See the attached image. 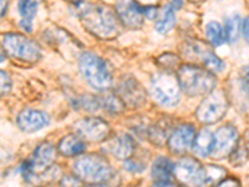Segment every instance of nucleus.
Returning a JSON list of instances; mask_svg holds the SVG:
<instances>
[{
	"instance_id": "1",
	"label": "nucleus",
	"mask_w": 249,
	"mask_h": 187,
	"mask_svg": "<svg viewBox=\"0 0 249 187\" xmlns=\"http://www.w3.org/2000/svg\"><path fill=\"white\" fill-rule=\"evenodd\" d=\"M80 17L86 29L99 37L108 39L119 30L116 15L108 6L81 4Z\"/></svg>"
},
{
	"instance_id": "2",
	"label": "nucleus",
	"mask_w": 249,
	"mask_h": 187,
	"mask_svg": "<svg viewBox=\"0 0 249 187\" xmlns=\"http://www.w3.org/2000/svg\"><path fill=\"white\" fill-rule=\"evenodd\" d=\"M72 170L77 179L89 184H99L112 177V168L101 155L90 153L75 160Z\"/></svg>"
},
{
	"instance_id": "3",
	"label": "nucleus",
	"mask_w": 249,
	"mask_h": 187,
	"mask_svg": "<svg viewBox=\"0 0 249 187\" xmlns=\"http://www.w3.org/2000/svg\"><path fill=\"white\" fill-rule=\"evenodd\" d=\"M177 79L182 90L190 96L211 94L215 86L214 75L195 65L182 66L178 70Z\"/></svg>"
},
{
	"instance_id": "4",
	"label": "nucleus",
	"mask_w": 249,
	"mask_h": 187,
	"mask_svg": "<svg viewBox=\"0 0 249 187\" xmlns=\"http://www.w3.org/2000/svg\"><path fill=\"white\" fill-rule=\"evenodd\" d=\"M80 73L89 85L96 90H106L112 84L106 62L92 53H84L79 61Z\"/></svg>"
},
{
	"instance_id": "5",
	"label": "nucleus",
	"mask_w": 249,
	"mask_h": 187,
	"mask_svg": "<svg viewBox=\"0 0 249 187\" xmlns=\"http://www.w3.org/2000/svg\"><path fill=\"white\" fill-rule=\"evenodd\" d=\"M151 94L160 105L173 108L181 100V86L178 79L167 73L155 74L151 80Z\"/></svg>"
},
{
	"instance_id": "6",
	"label": "nucleus",
	"mask_w": 249,
	"mask_h": 187,
	"mask_svg": "<svg viewBox=\"0 0 249 187\" xmlns=\"http://www.w3.org/2000/svg\"><path fill=\"white\" fill-rule=\"evenodd\" d=\"M173 175L179 182L188 187H204L211 181L208 168H204L192 157H183L175 164Z\"/></svg>"
},
{
	"instance_id": "7",
	"label": "nucleus",
	"mask_w": 249,
	"mask_h": 187,
	"mask_svg": "<svg viewBox=\"0 0 249 187\" xmlns=\"http://www.w3.org/2000/svg\"><path fill=\"white\" fill-rule=\"evenodd\" d=\"M3 48L10 56L34 62L40 57V48L35 41L20 34H6L3 39Z\"/></svg>"
},
{
	"instance_id": "8",
	"label": "nucleus",
	"mask_w": 249,
	"mask_h": 187,
	"mask_svg": "<svg viewBox=\"0 0 249 187\" xmlns=\"http://www.w3.org/2000/svg\"><path fill=\"white\" fill-rule=\"evenodd\" d=\"M55 161V149L49 142L39 145L35 149L31 159L26 160L21 165V173L26 181L34 177V176L43 173L48 168H51V164Z\"/></svg>"
},
{
	"instance_id": "9",
	"label": "nucleus",
	"mask_w": 249,
	"mask_h": 187,
	"mask_svg": "<svg viewBox=\"0 0 249 187\" xmlns=\"http://www.w3.org/2000/svg\"><path fill=\"white\" fill-rule=\"evenodd\" d=\"M227 109H228V102L223 93L212 91L199 104L196 115H197V119L203 124H213L224 116Z\"/></svg>"
},
{
	"instance_id": "10",
	"label": "nucleus",
	"mask_w": 249,
	"mask_h": 187,
	"mask_svg": "<svg viewBox=\"0 0 249 187\" xmlns=\"http://www.w3.org/2000/svg\"><path fill=\"white\" fill-rule=\"evenodd\" d=\"M238 142V132L232 125H224L213 133V145L211 156L215 160H221L235 150Z\"/></svg>"
},
{
	"instance_id": "11",
	"label": "nucleus",
	"mask_w": 249,
	"mask_h": 187,
	"mask_svg": "<svg viewBox=\"0 0 249 187\" xmlns=\"http://www.w3.org/2000/svg\"><path fill=\"white\" fill-rule=\"evenodd\" d=\"M183 53L188 59L201 60L207 69L213 73H219L224 69V62L210 48H207L203 43L197 40H190L183 43Z\"/></svg>"
},
{
	"instance_id": "12",
	"label": "nucleus",
	"mask_w": 249,
	"mask_h": 187,
	"mask_svg": "<svg viewBox=\"0 0 249 187\" xmlns=\"http://www.w3.org/2000/svg\"><path fill=\"white\" fill-rule=\"evenodd\" d=\"M74 130L81 139L91 142L106 139L110 132L107 122L99 117H85L77 120L74 124Z\"/></svg>"
},
{
	"instance_id": "13",
	"label": "nucleus",
	"mask_w": 249,
	"mask_h": 187,
	"mask_svg": "<svg viewBox=\"0 0 249 187\" xmlns=\"http://www.w3.org/2000/svg\"><path fill=\"white\" fill-rule=\"evenodd\" d=\"M116 12L122 23L127 28L139 29L143 23V6L135 0H117Z\"/></svg>"
},
{
	"instance_id": "14",
	"label": "nucleus",
	"mask_w": 249,
	"mask_h": 187,
	"mask_svg": "<svg viewBox=\"0 0 249 187\" xmlns=\"http://www.w3.org/2000/svg\"><path fill=\"white\" fill-rule=\"evenodd\" d=\"M196 129L190 124H183L175 129L168 139V148L173 153H184L193 145Z\"/></svg>"
},
{
	"instance_id": "15",
	"label": "nucleus",
	"mask_w": 249,
	"mask_h": 187,
	"mask_svg": "<svg viewBox=\"0 0 249 187\" xmlns=\"http://www.w3.org/2000/svg\"><path fill=\"white\" fill-rule=\"evenodd\" d=\"M49 124V116L45 112L33 109H26L18 116V126L24 132H35Z\"/></svg>"
},
{
	"instance_id": "16",
	"label": "nucleus",
	"mask_w": 249,
	"mask_h": 187,
	"mask_svg": "<svg viewBox=\"0 0 249 187\" xmlns=\"http://www.w3.org/2000/svg\"><path fill=\"white\" fill-rule=\"evenodd\" d=\"M119 94L122 101L130 106H140L146 101L143 89L133 79H126L124 82H120Z\"/></svg>"
},
{
	"instance_id": "17",
	"label": "nucleus",
	"mask_w": 249,
	"mask_h": 187,
	"mask_svg": "<svg viewBox=\"0 0 249 187\" xmlns=\"http://www.w3.org/2000/svg\"><path fill=\"white\" fill-rule=\"evenodd\" d=\"M107 149L113 157L119 160H126L132 155L133 141L128 135H119L108 142Z\"/></svg>"
},
{
	"instance_id": "18",
	"label": "nucleus",
	"mask_w": 249,
	"mask_h": 187,
	"mask_svg": "<svg viewBox=\"0 0 249 187\" xmlns=\"http://www.w3.org/2000/svg\"><path fill=\"white\" fill-rule=\"evenodd\" d=\"M57 149L64 156H79L86 150L85 140L81 139L76 133H70L60 140Z\"/></svg>"
},
{
	"instance_id": "19",
	"label": "nucleus",
	"mask_w": 249,
	"mask_h": 187,
	"mask_svg": "<svg viewBox=\"0 0 249 187\" xmlns=\"http://www.w3.org/2000/svg\"><path fill=\"white\" fill-rule=\"evenodd\" d=\"M213 132L210 129H202L199 133L196 135L193 141V151L199 157H207L212 151Z\"/></svg>"
},
{
	"instance_id": "20",
	"label": "nucleus",
	"mask_w": 249,
	"mask_h": 187,
	"mask_svg": "<svg viewBox=\"0 0 249 187\" xmlns=\"http://www.w3.org/2000/svg\"><path fill=\"white\" fill-rule=\"evenodd\" d=\"M173 170H175V164L171 161L167 157H159L153 162L152 166V179L156 180L157 182L168 181L171 176L173 175Z\"/></svg>"
},
{
	"instance_id": "21",
	"label": "nucleus",
	"mask_w": 249,
	"mask_h": 187,
	"mask_svg": "<svg viewBox=\"0 0 249 187\" xmlns=\"http://www.w3.org/2000/svg\"><path fill=\"white\" fill-rule=\"evenodd\" d=\"M176 24V14L175 8L171 4H166L162 10L161 18L157 20L156 23V30L159 31L160 34H166L167 31L175 26Z\"/></svg>"
},
{
	"instance_id": "22",
	"label": "nucleus",
	"mask_w": 249,
	"mask_h": 187,
	"mask_svg": "<svg viewBox=\"0 0 249 187\" xmlns=\"http://www.w3.org/2000/svg\"><path fill=\"white\" fill-rule=\"evenodd\" d=\"M242 29V21L239 15H233L231 18H226L224 20V39L227 43H233L239 37Z\"/></svg>"
},
{
	"instance_id": "23",
	"label": "nucleus",
	"mask_w": 249,
	"mask_h": 187,
	"mask_svg": "<svg viewBox=\"0 0 249 187\" xmlns=\"http://www.w3.org/2000/svg\"><path fill=\"white\" fill-rule=\"evenodd\" d=\"M206 37L208 39V41L211 43V45L218 48L221 46L222 44L226 41L224 39V31L223 28L219 23L217 21H211V23L207 24L206 26Z\"/></svg>"
},
{
	"instance_id": "24",
	"label": "nucleus",
	"mask_w": 249,
	"mask_h": 187,
	"mask_svg": "<svg viewBox=\"0 0 249 187\" xmlns=\"http://www.w3.org/2000/svg\"><path fill=\"white\" fill-rule=\"evenodd\" d=\"M100 106L111 113H117L122 110V101L115 95H106L99 97Z\"/></svg>"
},
{
	"instance_id": "25",
	"label": "nucleus",
	"mask_w": 249,
	"mask_h": 187,
	"mask_svg": "<svg viewBox=\"0 0 249 187\" xmlns=\"http://www.w3.org/2000/svg\"><path fill=\"white\" fill-rule=\"evenodd\" d=\"M18 9L23 19L33 20L37 12V3L35 0H19Z\"/></svg>"
},
{
	"instance_id": "26",
	"label": "nucleus",
	"mask_w": 249,
	"mask_h": 187,
	"mask_svg": "<svg viewBox=\"0 0 249 187\" xmlns=\"http://www.w3.org/2000/svg\"><path fill=\"white\" fill-rule=\"evenodd\" d=\"M81 105L82 108L88 111H96L97 109H100V101L99 97L95 96H84L81 99Z\"/></svg>"
},
{
	"instance_id": "27",
	"label": "nucleus",
	"mask_w": 249,
	"mask_h": 187,
	"mask_svg": "<svg viewBox=\"0 0 249 187\" xmlns=\"http://www.w3.org/2000/svg\"><path fill=\"white\" fill-rule=\"evenodd\" d=\"M124 168H126V170L130 171V172L137 173V172H142V171L144 170V166L136 161H126L124 164Z\"/></svg>"
},
{
	"instance_id": "28",
	"label": "nucleus",
	"mask_w": 249,
	"mask_h": 187,
	"mask_svg": "<svg viewBox=\"0 0 249 187\" xmlns=\"http://www.w3.org/2000/svg\"><path fill=\"white\" fill-rule=\"evenodd\" d=\"M10 88H12V80L9 79L5 71H1V94L3 95L8 94Z\"/></svg>"
},
{
	"instance_id": "29",
	"label": "nucleus",
	"mask_w": 249,
	"mask_h": 187,
	"mask_svg": "<svg viewBox=\"0 0 249 187\" xmlns=\"http://www.w3.org/2000/svg\"><path fill=\"white\" fill-rule=\"evenodd\" d=\"M61 187H80L79 180L72 176H65L61 181Z\"/></svg>"
},
{
	"instance_id": "30",
	"label": "nucleus",
	"mask_w": 249,
	"mask_h": 187,
	"mask_svg": "<svg viewBox=\"0 0 249 187\" xmlns=\"http://www.w3.org/2000/svg\"><path fill=\"white\" fill-rule=\"evenodd\" d=\"M143 14L147 19H156L157 18V8L156 6H146V8H143Z\"/></svg>"
},
{
	"instance_id": "31",
	"label": "nucleus",
	"mask_w": 249,
	"mask_h": 187,
	"mask_svg": "<svg viewBox=\"0 0 249 187\" xmlns=\"http://www.w3.org/2000/svg\"><path fill=\"white\" fill-rule=\"evenodd\" d=\"M242 33H243V37L246 39V41L249 44V17H247L242 21Z\"/></svg>"
},
{
	"instance_id": "32",
	"label": "nucleus",
	"mask_w": 249,
	"mask_h": 187,
	"mask_svg": "<svg viewBox=\"0 0 249 187\" xmlns=\"http://www.w3.org/2000/svg\"><path fill=\"white\" fill-rule=\"evenodd\" d=\"M19 26L23 29L25 33H31V31H33V24H31V20L21 19V20H20Z\"/></svg>"
},
{
	"instance_id": "33",
	"label": "nucleus",
	"mask_w": 249,
	"mask_h": 187,
	"mask_svg": "<svg viewBox=\"0 0 249 187\" xmlns=\"http://www.w3.org/2000/svg\"><path fill=\"white\" fill-rule=\"evenodd\" d=\"M214 187H239V184H238V181H235V180L228 179V180H224V181L219 182V184Z\"/></svg>"
},
{
	"instance_id": "34",
	"label": "nucleus",
	"mask_w": 249,
	"mask_h": 187,
	"mask_svg": "<svg viewBox=\"0 0 249 187\" xmlns=\"http://www.w3.org/2000/svg\"><path fill=\"white\" fill-rule=\"evenodd\" d=\"M151 187H181V186H177L175 184H170L167 181H163V182H156L155 185H152Z\"/></svg>"
},
{
	"instance_id": "35",
	"label": "nucleus",
	"mask_w": 249,
	"mask_h": 187,
	"mask_svg": "<svg viewBox=\"0 0 249 187\" xmlns=\"http://www.w3.org/2000/svg\"><path fill=\"white\" fill-rule=\"evenodd\" d=\"M243 77H244V82H246V86L249 91V68H246L243 70Z\"/></svg>"
},
{
	"instance_id": "36",
	"label": "nucleus",
	"mask_w": 249,
	"mask_h": 187,
	"mask_svg": "<svg viewBox=\"0 0 249 187\" xmlns=\"http://www.w3.org/2000/svg\"><path fill=\"white\" fill-rule=\"evenodd\" d=\"M183 5V0H172V6L175 9H181Z\"/></svg>"
},
{
	"instance_id": "37",
	"label": "nucleus",
	"mask_w": 249,
	"mask_h": 187,
	"mask_svg": "<svg viewBox=\"0 0 249 187\" xmlns=\"http://www.w3.org/2000/svg\"><path fill=\"white\" fill-rule=\"evenodd\" d=\"M6 8H8V0H1V17L5 15Z\"/></svg>"
},
{
	"instance_id": "38",
	"label": "nucleus",
	"mask_w": 249,
	"mask_h": 187,
	"mask_svg": "<svg viewBox=\"0 0 249 187\" xmlns=\"http://www.w3.org/2000/svg\"><path fill=\"white\" fill-rule=\"evenodd\" d=\"M85 187H110V186L105 184H93L91 185V186H85Z\"/></svg>"
},
{
	"instance_id": "39",
	"label": "nucleus",
	"mask_w": 249,
	"mask_h": 187,
	"mask_svg": "<svg viewBox=\"0 0 249 187\" xmlns=\"http://www.w3.org/2000/svg\"><path fill=\"white\" fill-rule=\"evenodd\" d=\"M248 1H249V0H248Z\"/></svg>"
}]
</instances>
